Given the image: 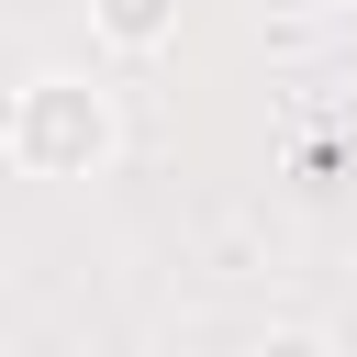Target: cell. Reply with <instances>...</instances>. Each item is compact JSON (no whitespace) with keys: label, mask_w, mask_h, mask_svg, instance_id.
Masks as SVG:
<instances>
[{"label":"cell","mask_w":357,"mask_h":357,"mask_svg":"<svg viewBox=\"0 0 357 357\" xmlns=\"http://www.w3.org/2000/svg\"><path fill=\"white\" fill-rule=\"evenodd\" d=\"M112 22H123V33H156V11H145V0H112Z\"/></svg>","instance_id":"1"}]
</instances>
